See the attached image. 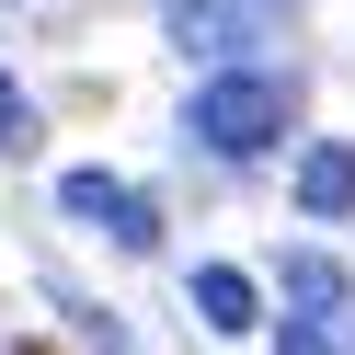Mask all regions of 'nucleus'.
<instances>
[{
	"instance_id": "20e7f679",
	"label": "nucleus",
	"mask_w": 355,
	"mask_h": 355,
	"mask_svg": "<svg viewBox=\"0 0 355 355\" xmlns=\"http://www.w3.org/2000/svg\"><path fill=\"white\" fill-rule=\"evenodd\" d=\"M184 309L218 332V344H241V332H263V321H275V309H263V275H252V263H230V252L184 275Z\"/></svg>"
},
{
	"instance_id": "7ed1b4c3",
	"label": "nucleus",
	"mask_w": 355,
	"mask_h": 355,
	"mask_svg": "<svg viewBox=\"0 0 355 355\" xmlns=\"http://www.w3.org/2000/svg\"><path fill=\"white\" fill-rule=\"evenodd\" d=\"M275 24H286V0H161V46L195 69H241Z\"/></svg>"
},
{
	"instance_id": "0eeeda50",
	"label": "nucleus",
	"mask_w": 355,
	"mask_h": 355,
	"mask_svg": "<svg viewBox=\"0 0 355 355\" xmlns=\"http://www.w3.org/2000/svg\"><path fill=\"white\" fill-rule=\"evenodd\" d=\"M46 309H58V332H69L80 355H138V344H126V321L92 298V286H46Z\"/></svg>"
},
{
	"instance_id": "f03ea898",
	"label": "nucleus",
	"mask_w": 355,
	"mask_h": 355,
	"mask_svg": "<svg viewBox=\"0 0 355 355\" xmlns=\"http://www.w3.org/2000/svg\"><path fill=\"white\" fill-rule=\"evenodd\" d=\"M58 218H80L92 241H115L126 263H149L172 241V207L138 184V172H115V161H69V172H58Z\"/></svg>"
},
{
	"instance_id": "9b49d317",
	"label": "nucleus",
	"mask_w": 355,
	"mask_h": 355,
	"mask_svg": "<svg viewBox=\"0 0 355 355\" xmlns=\"http://www.w3.org/2000/svg\"><path fill=\"white\" fill-rule=\"evenodd\" d=\"M0 355H46V344H0Z\"/></svg>"
},
{
	"instance_id": "9d476101",
	"label": "nucleus",
	"mask_w": 355,
	"mask_h": 355,
	"mask_svg": "<svg viewBox=\"0 0 355 355\" xmlns=\"http://www.w3.org/2000/svg\"><path fill=\"white\" fill-rule=\"evenodd\" d=\"M332 344H344V355H355V309H344V321H332Z\"/></svg>"
},
{
	"instance_id": "6e6552de",
	"label": "nucleus",
	"mask_w": 355,
	"mask_h": 355,
	"mask_svg": "<svg viewBox=\"0 0 355 355\" xmlns=\"http://www.w3.org/2000/svg\"><path fill=\"white\" fill-rule=\"evenodd\" d=\"M35 126H46V115H35V92L0 69V161H35Z\"/></svg>"
},
{
	"instance_id": "f257e3e1",
	"label": "nucleus",
	"mask_w": 355,
	"mask_h": 355,
	"mask_svg": "<svg viewBox=\"0 0 355 355\" xmlns=\"http://www.w3.org/2000/svg\"><path fill=\"white\" fill-rule=\"evenodd\" d=\"M286 126H298V80L263 69V58L207 69V80H195V103H184V138L207 149V161H230V172H252L263 149H286Z\"/></svg>"
},
{
	"instance_id": "1a4fd4ad",
	"label": "nucleus",
	"mask_w": 355,
	"mask_h": 355,
	"mask_svg": "<svg viewBox=\"0 0 355 355\" xmlns=\"http://www.w3.org/2000/svg\"><path fill=\"white\" fill-rule=\"evenodd\" d=\"M275 355H344V344H332V321H298V309H286V321H275Z\"/></svg>"
},
{
	"instance_id": "423d86ee",
	"label": "nucleus",
	"mask_w": 355,
	"mask_h": 355,
	"mask_svg": "<svg viewBox=\"0 0 355 355\" xmlns=\"http://www.w3.org/2000/svg\"><path fill=\"white\" fill-rule=\"evenodd\" d=\"M286 195H298V218H355V138H309Z\"/></svg>"
},
{
	"instance_id": "39448f33",
	"label": "nucleus",
	"mask_w": 355,
	"mask_h": 355,
	"mask_svg": "<svg viewBox=\"0 0 355 355\" xmlns=\"http://www.w3.org/2000/svg\"><path fill=\"white\" fill-rule=\"evenodd\" d=\"M275 298L298 309V321H344V309H355V263L321 252V241H286V252H275Z\"/></svg>"
}]
</instances>
